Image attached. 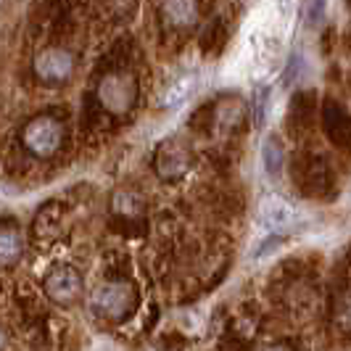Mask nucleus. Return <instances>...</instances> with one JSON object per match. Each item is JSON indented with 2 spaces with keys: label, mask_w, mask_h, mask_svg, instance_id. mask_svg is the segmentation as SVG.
Here are the masks:
<instances>
[{
  "label": "nucleus",
  "mask_w": 351,
  "mask_h": 351,
  "mask_svg": "<svg viewBox=\"0 0 351 351\" xmlns=\"http://www.w3.org/2000/svg\"><path fill=\"white\" fill-rule=\"evenodd\" d=\"M293 16H296L293 0H267L254 14L246 32V48L256 74H269L280 66Z\"/></svg>",
  "instance_id": "1"
},
{
  "label": "nucleus",
  "mask_w": 351,
  "mask_h": 351,
  "mask_svg": "<svg viewBox=\"0 0 351 351\" xmlns=\"http://www.w3.org/2000/svg\"><path fill=\"white\" fill-rule=\"evenodd\" d=\"M138 293L130 282L124 280H108L95 288L93 293V309L106 319H124L135 312Z\"/></svg>",
  "instance_id": "2"
},
{
  "label": "nucleus",
  "mask_w": 351,
  "mask_h": 351,
  "mask_svg": "<svg viewBox=\"0 0 351 351\" xmlns=\"http://www.w3.org/2000/svg\"><path fill=\"white\" fill-rule=\"evenodd\" d=\"M21 143L35 156H53V154H58V148L64 143V124L58 122L56 117H35L32 122L24 127Z\"/></svg>",
  "instance_id": "3"
},
{
  "label": "nucleus",
  "mask_w": 351,
  "mask_h": 351,
  "mask_svg": "<svg viewBox=\"0 0 351 351\" xmlns=\"http://www.w3.org/2000/svg\"><path fill=\"white\" fill-rule=\"evenodd\" d=\"M135 95H138L135 80L130 74H124V71H111L98 82L101 106L111 114H127L135 104Z\"/></svg>",
  "instance_id": "4"
},
{
  "label": "nucleus",
  "mask_w": 351,
  "mask_h": 351,
  "mask_svg": "<svg viewBox=\"0 0 351 351\" xmlns=\"http://www.w3.org/2000/svg\"><path fill=\"white\" fill-rule=\"evenodd\" d=\"M259 222L269 232H282V230H291L299 222V211L282 195L269 193L259 201Z\"/></svg>",
  "instance_id": "5"
},
{
  "label": "nucleus",
  "mask_w": 351,
  "mask_h": 351,
  "mask_svg": "<svg viewBox=\"0 0 351 351\" xmlns=\"http://www.w3.org/2000/svg\"><path fill=\"white\" fill-rule=\"evenodd\" d=\"M43 285H45L48 299L56 301V304H64V306L74 304V301L80 299V293H82V278L71 267H56V269H51Z\"/></svg>",
  "instance_id": "6"
},
{
  "label": "nucleus",
  "mask_w": 351,
  "mask_h": 351,
  "mask_svg": "<svg viewBox=\"0 0 351 351\" xmlns=\"http://www.w3.org/2000/svg\"><path fill=\"white\" fill-rule=\"evenodd\" d=\"M35 71L43 82H66L74 71V53L66 48H48L35 58Z\"/></svg>",
  "instance_id": "7"
},
{
  "label": "nucleus",
  "mask_w": 351,
  "mask_h": 351,
  "mask_svg": "<svg viewBox=\"0 0 351 351\" xmlns=\"http://www.w3.org/2000/svg\"><path fill=\"white\" fill-rule=\"evenodd\" d=\"M198 82H201V74L193 69H185V71H180V74H175V77L161 88V93H158V98H156L158 108H177V106H182L195 93Z\"/></svg>",
  "instance_id": "8"
},
{
  "label": "nucleus",
  "mask_w": 351,
  "mask_h": 351,
  "mask_svg": "<svg viewBox=\"0 0 351 351\" xmlns=\"http://www.w3.org/2000/svg\"><path fill=\"white\" fill-rule=\"evenodd\" d=\"M188 167H191V151H188L185 145H180V143H167V145L158 151L156 169L164 180H177V177H182L188 172Z\"/></svg>",
  "instance_id": "9"
},
{
  "label": "nucleus",
  "mask_w": 351,
  "mask_h": 351,
  "mask_svg": "<svg viewBox=\"0 0 351 351\" xmlns=\"http://www.w3.org/2000/svg\"><path fill=\"white\" fill-rule=\"evenodd\" d=\"M161 14L172 27L185 29L198 19V0H161Z\"/></svg>",
  "instance_id": "10"
},
{
  "label": "nucleus",
  "mask_w": 351,
  "mask_h": 351,
  "mask_svg": "<svg viewBox=\"0 0 351 351\" xmlns=\"http://www.w3.org/2000/svg\"><path fill=\"white\" fill-rule=\"evenodd\" d=\"M24 254V238L16 228H0V267H14Z\"/></svg>",
  "instance_id": "11"
},
{
  "label": "nucleus",
  "mask_w": 351,
  "mask_h": 351,
  "mask_svg": "<svg viewBox=\"0 0 351 351\" xmlns=\"http://www.w3.org/2000/svg\"><path fill=\"white\" fill-rule=\"evenodd\" d=\"M262 167L269 180H278L282 175V167H285V151H282V143L278 138H267L262 145Z\"/></svg>",
  "instance_id": "12"
},
{
  "label": "nucleus",
  "mask_w": 351,
  "mask_h": 351,
  "mask_svg": "<svg viewBox=\"0 0 351 351\" xmlns=\"http://www.w3.org/2000/svg\"><path fill=\"white\" fill-rule=\"evenodd\" d=\"M325 119H328V135H333V141H341V135H351V122L346 119L341 106L328 104Z\"/></svg>",
  "instance_id": "13"
},
{
  "label": "nucleus",
  "mask_w": 351,
  "mask_h": 351,
  "mask_svg": "<svg viewBox=\"0 0 351 351\" xmlns=\"http://www.w3.org/2000/svg\"><path fill=\"white\" fill-rule=\"evenodd\" d=\"M325 3L328 0H304V11H306V27L309 29H315L317 24L322 21V16H325Z\"/></svg>",
  "instance_id": "14"
},
{
  "label": "nucleus",
  "mask_w": 351,
  "mask_h": 351,
  "mask_svg": "<svg viewBox=\"0 0 351 351\" xmlns=\"http://www.w3.org/2000/svg\"><path fill=\"white\" fill-rule=\"evenodd\" d=\"M267 108H269V88L256 90V98H254V117H256V127H262L267 119Z\"/></svg>",
  "instance_id": "15"
},
{
  "label": "nucleus",
  "mask_w": 351,
  "mask_h": 351,
  "mask_svg": "<svg viewBox=\"0 0 351 351\" xmlns=\"http://www.w3.org/2000/svg\"><path fill=\"white\" fill-rule=\"evenodd\" d=\"M338 322H341L346 330H351V296L343 301V306H341V312H338Z\"/></svg>",
  "instance_id": "16"
},
{
  "label": "nucleus",
  "mask_w": 351,
  "mask_h": 351,
  "mask_svg": "<svg viewBox=\"0 0 351 351\" xmlns=\"http://www.w3.org/2000/svg\"><path fill=\"white\" fill-rule=\"evenodd\" d=\"M5 343H8V338H5V330L0 328V351H5Z\"/></svg>",
  "instance_id": "17"
},
{
  "label": "nucleus",
  "mask_w": 351,
  "mask_h": 351,
  "mask_svg": "<svg viewBox=\"0 0 351 351\" xmlns=\"http://www.w3.org/2000/svg\"><path fill=\"white\" fill-rule=\"evenodd\" d=\"M264 351H291L288 346H269V349H264Z\"/></svg>",
  "instance_id": "18"
}]
</instances>
